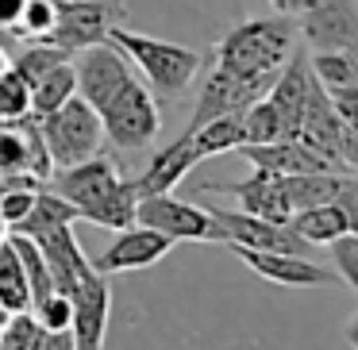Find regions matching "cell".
<instances>
[{
	"instance_id": "obj_1",
	"label": "cell",
	"mask_w": 358,
	"mask_h": 350,
	"mask_svg": "<svg viewBox=\"0 0 358 350\" xmlns=\"http://www.w3.org/2000/svg\"><path fill=\"white\" fill-rule=\"evenodd\" d=\"M47 189L58 193L62 200H70L78 219H89L96 227L124 231L135 224V208H139L135 177H124L120 162L108 158L104 150L78 166H58L47 177Z\"/></svg>"
},
{
	"instance_id": "obj_2",
	"label": "cell",
	"mask_w": 358,
	"mask_h": 350,
	"mask_svg": "<svg viewBox=\"0 0 358 350\" xmlns=\"http://www.w3.org/2000/svg\"><path fill=\"white\" fill-rule=\"evenodd\" d=\"M296 50V24L278 12L270 20H243L212 50V62L231 73H278Z\"/></svg>"
},
{
	"instance_id": "obj_3",
	"label": "cell",
	"mask_w": 358,
	"mask_h": 350,
	"mask_svg": "<svg viewBox=\"0 0 358 350\" xmlns=\"http://www.w3.org/2000/svg\"><path fill=\"white\" fill-rule=\"evenodd\" d=\"M108 39L143 70V78H147L150 93H155L158 101H173V96H181L196 81V73L204 70L201 50L181 47V43L155 39V35H143V31H131V27H124V24L112 27Z\"/></svg>"
},
{
	"instance_id": "obj_4",
	"label": "cell",
	"mask_w": 358,
	"mask_h": 350,
	"mask_svg": "<svg viewBox=\"0 0 358 350\" xmlns=\"http://www.w3.org/2000/svg\"><path fill=\"white\" fill-rule=\"evenodd\" d=\"M35 124H39V135H43V143H47V154H50V162H55V170L58 166H78V162H85V158L101 154L104 143H108L104 139L101 112L89 101H81L78 93H73L62 108H55L50 116L35 119Z\"/></svg>"
},
{
	"instance_id": "obj_5",
	"label": "cell",
	"mask_w": 358,
	"mask_h": 350,
	"mask_svg": "<svg viewBox=\"0 0 358 350\" xmlns=\"http://www.w3.org/2000/svg\"><path fill=\"white\" fill-rule=\"evenodd\" d=\"M101 124H104V139L120 150H143L158 139L162 131V108L158 96L150 93L147 81L131 78L108 104L101 108Z\"/></svg>"
},
{
	"instance_id": "obj_6",
	"label": "cell",
	"mask_w": 358,
	"mask_h": 350,
	"mask_svg": "<svg viewBox=\"0 0 358 350\" xmlns=\"http://www.w3.org/2000/svg\"><path fill=\"white\" fill-rule=\"evenodd\" d=\"M281 73V70H278ZM278 73H231L224 66L212 62L208 78L201 81V93H196V108L185 124V135L204 127L208 119L220 116H243L255 101H262L270 93V85L278 81Z\"/></svg>"
},
{
	"instance_id": "obj_7",
	"label": "cell",
	"mask_w": 358,
	"mask_h": 350,
	"mask_svg": "<svg viewBox=\"0 0 358 350\" xmlns=\"http://www.w3.org/2000/svg\"><path fill=\"white\" fill-rule=\"evenodd\" d=\"M127 20V0H58V20L43 39L66 54L96 47L108 31Z\"/></svg>"
},
{
	"instance_id": "obj_8",
	"label": "cell",
	"mask_w": 358,
	"mask_h": 350,
	"mask_svg": "<svg viewBox=\"0 0 358 350\" xmlns=\"http://www.w3.org/2000/svg\"><path fill=\"white\" fill-rule=\"evenodd\" d=\"M135 224L155 227V231L170 235L173 242H224V227L212 219V212L196 208L189 200H178L173 193L139 196Z\"/></svg>"
},
{
	"instance_id": "obj_9",
	"label": "cell",
	"mask_w": 358,
	"mask_h": 350,
	"mask_svg": "<svg viewBox=\"0 0 358 350\" xmlns=\"http://www.w3.org/2000/svg\"><path fill=\"white\" fill-rule=\"evenodd\" d=\"M73 73H78V96H81V101H89L96 112H101L104 104H108L112 96H116L120 89L135 78L131 58H127L112 39L96 43V47H89V50H81L78 62H73Z\"/></svg>"
},
{
	"instance_id": "obj_10",
	"label": "cell",
	"mask_w": 358,
	"mask_h": 350,
	"mask_svg": "<svg viewBox=\"0 0 358 350\" xmlns=\"http://www.w3.org/2000/svg\"><path fill=\"white\" fill-rule=\"evenodd\" d=\"M212 219L224 227L227 247H250V250H281V254H308V242L289 224L250 216L243 208H208Z\"/></svg>"
},
{
	"instance_id": "obj_11",
	"label": "cell",
	"mask_w": 358,
	"mask_h": 350,
	"mask_svg": "<svg viewBox=\"0 0 358 350\" xmlns=\"http://www.w3.org/2000/svg\"><path fill=\"white\" fill-rule=\"evenodd\" d=\"M231 254L243 265L258 273V277L273 281L285 289H327L339 285V273L327 265L312 262L308 254H281V250H250V247H231Z\"/></svg>"
},
{
	"instance_id": "obj_12",
	"label": "cell",
	"mask_w": 358,
	"mask_h": 350,
	"mask_svg": "<svg viewBox=\"0 0 358 350\" xmlns=\"http://www.w3.org/2000/svg\"><path fill=\"white\" fill-rule=\"evenodd\" d=\"M178 242L170 235L155 231V227H143V224H131L124 231H116V239L93 258V270L101 273H127V270H147V265L162 262Z\"/></svg>"
},
{
	"instance_id": "obj_13",
	"label": "cell",
	"mask_w": 358,
	"mask_h": 350,
	"mask_svg": "<svg viewBox=\"0 0 358 350\" xmlns=\"http://www.w3.org/2000/svg\"><path fill=\"white\" fill-rule=\"evenodd\" d=\"M73 300V319L70 331L78 350H104V335H108V316H112V285L108 273L93 270L81 277V285L70 293Z\"/></svg>"
},
{
	"instance_id": "obj_14",
	"label": "cell",
	"mask_w": 358,
	"mask_h": 350,
	"mask_svg": "<svg viewBox=\"0 0 358 350\" xmlns=\"http://www.w3.org/2000/svg\"><path fill=\"white\" fill-rule=\"evenodd\" d=\"M201 189L204 193L231 196V200H239L243 212L273 219V224H289V216H293V204H289V196H285L281 177L270 170H258V166H255V173H247L243 181H208V185H201Z\"/></svg>"
},
{
	"instance_id": "obj_15",
	"label": "cell",
	"mask_w": 358,
	"mask_h": 350,
	"mask_svg": "<svg viewBox=\"0 0 358 350\" xmlns=\"http://www.w3.org/2000/svg\"><path fill=\"white\" fill-rule=\"evenodd\" d=\"M301 31L312 50H347L358 31V0H320L301 12Z\"/></svg>"
},
{
	"instance_id": "obj_16",
	"label": "cell",
	"mask_w": 358,
	"mask_h": 350,
	"mask_svg": "<svg viewBox=\"0 0 358 350\" xmlns=\"http://www.w3.org/2000/svg\"><path fill=\"white\" fill-rule=\"evenodd\" d=\"M239 154L258 170H270L278 177H293V173H327L335 170L320 150H312L301 139H278V143H243ZM343 173V170H339Z\"/></svg>"
},
{
	"instance_id": "obj_17",
	"label": "cell",
	"mask_w": 358,
	"mask_h": 350,
	"mask_svg": "<svg viewBox=\"0 0 358 350\" xmlns=\"http://www.w3.org/2000/svg\"><path fill=\"white\" fill-rule=\"evenodd\" d=\"M35 242H39L43 258H47L50 281H55V293L70 296L73 289L81 285V277H89V273H93V258H85V250L78 247V239H73V224L55 227V231L39 235Z\"/></svg>"
},
{
	"instance_id": "obj_18",
	"label": "cell",
	"mask_w": 358,
	"mask_h": 350,
	"mask_svg": "<svg viewBox=\"0 0 358 350\" xmlns=\"http://www.w3.org/2000/svg\"><path fill=\"white\" fill-rule=\"evenodd\" d=\"M193 166H201V158H196L189 135H178V139L166 143L162 150H155V158L147 162V170L135 177V189H139V196L173 193V185H181Z\"/></svg>"
},
{
	"instance_id": "obj_19",
	"label": "cell",
	"mask_w": 358,
	"mask_h": 350,
	"mask_svg": "<svg viewBox=\"0 0 358 350\" xmlns=\"http://www.w3.org/2000/svg\"><path fill=\"white\" fill-rule=\"evenodd\" d=\"M289 227L301 235L308 247H331L339 235H347V216H343L339 204H316V208H301L289 216Z\"/></svg>"
},
{
	"instance_id": "obj_20",
	"label": "cell",
	"mask_w": 358,
	"mask_h": 350,
	"mask_svg": "<svg viewBox=\"0 0 358 350\" xmlns=\"http://www.w3.org/2000/svg\"><path fill=\"white\" fill-rule=\"evenodd\" d=\"M78 219V212H73V204L70 200H62L58 193H50L47 185L35 193V200H31V212H27L24 219H20L12 231H20V235H27V239H39V235H47V231H55V227H66V224H73Z\"/></svg>"
},
{
	"instance_id": "obj_21",
	"label": "cell",
	"mask_w": 358,
	"mask_h": 350,
	"mask_svg": "<svg viewBox=\"0 0 358 350\" xmlns=\"http://www.w3.org/2000/svg\"><path fill=\"white\" fill-rule=\"evenodd\" d=\"M73 93H78V73H73V62H58L55 70H47L43 78L31 81V119L50 116V112L62 108Z\"/></svg>"
},
{
	"instance_id": "obj_22",
	"label": "cell",
	"mask_w": 358,
	"mask_h": 350,
	"mask_svg": "<svg viewBox=\"0 0 358 350\" xmlns=\"http://www.w3.org/2000/svg\"><path fill=\"white\" fill-rule=\"evenodd\" d=\"M343 177L347 173H339V170L293 173V177H281V185H285V196L293 204V212H301V208H316V204H331L343 189Z\"/></svg>"
},
{
	"instance_id": "obj_23",
	"label": "cell",
	"mask_w": 358,
	"mask_h": 350,
	"mask_svg": "<svg viewBox=\"0 0 358 350\" xmlns=\"http://www.w3.org/2000/svg\"><path fill=\"white\" fill-rule=\"evenodd\" d=\"M185 135V131H181ZM189 143H193L196 158H212V154H227V150H239L247 143L243 135V116H220V119H208L204 127L189 131Z\"/></svg>"
},
{
	"instance_id": "obj_24",
	"label": "cell",
	"mask_w": 358,
	"mask_h": 350,
	"mask_svg": "<svg viewBox=\"0 0 358 350\" xmlns=\"http://www.w3.org/2000/svg\"><path fill=\"white\" fill-rule=\"evenodd\" d=\"M0 304L8 312H31V289H27L20 254L8 239L0 242Z\"/></svg>"
},
{
	"instance_id": "obj_25",
	"label": "cell",
	"mask_w": 358,
	"mask_h": 350,
	"mask_svg": "<svg viewBox=\"0 0 358 350\" xmlns=\"http://www.w3.org/2000/svg\"><path fill=\"white\" fill-rule=\"evenodd\" d=\"M8 242L16 247V254H20V265H24L27 289H31V308H35V304H39L43 296L55 293V281H50V270H47V258H43L39 242L27 239V235H20V231H12V235H8Z\"/></svg>"
},
{
	"instance_id": "obj_26",
	"label": "cell",
	"mask_w": 358,
	"mask_h": 350,
	"mask_svg": "<svg viewBox=\"0 0 358 350\" xmlns=\"http://www.w3.org/2000/svg\"><path fill=\"white\" fill-rule=\"evenodd\" d=\"M308 70L327 93L343 85H358V58L350 50H316L308 58Z\"/></svg>"
},
{
	"instance_id": "obj_27",
	"label": "cell",
	"mask_w": 358,
	"mask_h": 350,
	"mask_svg": "<svg viewBox=\"0 0 358 350\" xmlns=\"http://www.w3.org/2000/svg\"><path fill=\"white\" fill-rule=\"evenodd\" d=\"M31 116V85L16 66L0 73V124H16V119Z\"/></svg>"
},
{
	"instance_id": "obj_28",
	"label": "cell",
	"mask_w": 358,
	"mask_h": 350,
	"mask_svg": "<svg viewBox=\"0 0 358 350\" xmlns=\"http://www.w3.org/2000/svg\"><path fill=\"white\" fill-rule=\"evenodd\" d=\"M55 20H58V0H27L24 12H20L16 31L24 39H43L55 27Z\"/></svg>"
},
{
	"instance_id": "obj_29",
	"label": "cell",
	"mask_w": 358,
	"mask_h": 350,
	"mask_svg": "<svg viewBox=\"0 0 358 350\" xmlns=\"http://www.w3.org/2000/svg\"><path fill=\"white\" fill-rule=\"evenodd\" d=\"M35 331H39L35 312H12L0 327V350H31Z\"/></svg>"
},
{
	"instance_id": "obj_30",
	"label": "cell",
	"mask_w": 358,
	"mask_h": 350,
	"mask_svg": "<svg viewBox=\"0 0 358 350\" xmlns=\"http://www.w3.org/2000/svg\"><path fill=\"white\" fill-rule=\"evenodd\" d=\"M331 258H335V273L339 281H347L350 289L358 293V235H339L331 242Z\"/></svg>"
},
{
	"instance_id": "obj_31",
	"label": "cell",
	"mask_w": 358,
	"mask_h": 350,
	"mask_svg": "<svg viewBox=\"0 0 358 350\" xmlns=\"http://www.w3.org/2000/svg\"><path fill=\"white\" fill-rule=\"evenodd\" d=\"M31 312H35V319H39V327H70L73 300L66 293H50V296H43Z\"/></svg>"
},
{
	"instance_id": "obj_32",
	"label": "cell",
	"mask_w": 358,
	"mask_h": 350,
	"mask_svg": "<svg viewBox=\"0 0 358 350\" xmlns=\"http://www.w3.org/2000/svg\"><path fill=\"white\" fill-rule=\"evenodd\" d=\"M331 104L335 112H339V119L350 127V131H358V85H343V89H331Z\"/></svg>"
},
{
	"instance_id": "obj_33",
	"label": "cell",
	"mask_w": 358,
	"mask_h": 350,
	"mask_svg": "<svg viewBox=\"0 0 358 350\" xmlns=\"http://www.w3.org/2000/svg\"><path fill=\"white\" fill-rule=\"evenodd\" d=\"M31 350H78L70 327H39L31 339Z\"/></svg>"
},
{
	"instance_id": "obj_34",
	"label": "cell",
	"mask_w": 358,
	"mask_h": 350,
	"mask_svg": "<svg viewBox=\"0 0 358 350\" xmlns=\"http://www.w3.org/2000/svg\"><path fill=\"white\" fill-rule=\"evenodd\" d=\"M335 204H339L343 216H347L350 235H358V177H343V189H339V196H335Z\"/></svg>"
},
{
	"instance_id": "obj_35",
	"label": "cell",
	"mask_w": 358,
	"mask_h": 350,
	"mask_svg": "<svg viewBox=\"0 0 358 350\" xmlns=\"http://www.w3.org/2000/svg\"><path fill=\"white\" fill-rule=\"evenodd\" d=\"M27 0H0V27H16Z\"/></svg>"
},
{
	"instance_id": "obj_36",
	"label": "cell",
	"mask_w": 358,
	"mask_h": 350,
	"mask_svg": "<svg viewBox=\"0 0 358 350\" xmlns=\"http://www.w3.org/2000/svg\"><path fill=\"white\" fill-rule=\"evenodd\" d=\"M343 339H347V342H350V347H355V350H358V312H355V316H350V319H347V327H343Z\"/></svg>"
},
{
	"instance_id": "obj_37",
	"label": "cell",
	"mask_w": 358,
	"mask_h": 350,
	"mask_svg": "<svg viewBox=\"0 0 358 350\" xmlns=\"http://www.w3.org/2000/svg\"><path fill=\"white\" fill-rule=\"evenodd\" d=\"M270 4H273L278 12H285V16H293V0H270Z\"/></svg>"
},
{
	"instance_id": "obj_38",
	"label": "cell",
	"mask_w": 358,
	"mask_h": 350,
	"mask_svg": "<svg viewBox=\"0 0 358 350\" xmlns=\"http://www.w3.org/2000/svg\"><path fill=\"white\" fill-rule=\"evenodd\" d=\"M8 66H12V58H8V50H4V47H0V73H4V70H8Z\"/></svg>"
},
{
	"instance_id": "obj_39",
	"label": "cell",
	"mask_w": 358,
	"mask_h": 350,
	"mask_svg": "<svg viewBox=\"0 0 358 350\" xmlns=\"http://www.w3.org/2000/svg\"><path fill=\"white\" fill-rule=\"evenodd\" d=\"M8 239V224H4V216H0V242Z\"/></svg>"
},
{
	"instance_id": "obj_40",
	"label": "cell",
	"mask_w": 358,
	"mask_h": 350,
	"mask_svg": "<svg viewBox=\"0 0 358 350\" xmlns=\"http://www.w3.org/2000/svg\"><path fill=\"white\" fill-rule=\"evenodd\" d=\"M8 316H12V312L4 308V304H0V327H4V319H8Z\"/></svg>"
}]
</instances>
